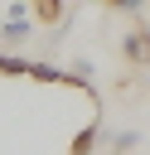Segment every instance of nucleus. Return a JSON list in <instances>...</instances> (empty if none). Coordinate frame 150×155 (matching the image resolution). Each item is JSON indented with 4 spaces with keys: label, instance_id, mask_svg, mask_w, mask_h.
<instances>
[{
    "label": "nucleus",
    "instance_id": "nucleus-5",
    "mask_svg": "<svg viewBox=\"0 0 150 155\" xmlns=\"http://www.w3.org/2000/svg\"><path fill=\"white\" fill-rule=\"evenodd\" d=\"M145 87H150V82H145Z\"/></svg>",
    "mask_w": 150,
    "mask_h": 155
},
{
    "label": "nucleus",
    "instance_id": "nucleus-2",
    "mask_svg": "<svg viewBox=\"0 0 150 155\" xmlns=\"http://www.w3.org/2000/svg\"><path fill=\"white\" fill-rule=\"evenodd\" d=\"M29 5H34V15H39L44 24H58V19H63V0H29Z\"/></svg>",
    "mask_w": 150,
    "mask_h": 155
},
{
    "label": "nucleus",
    "instance_id": "nucleus-3",
    "mask_svg": "<svg viewBox=\"0 0 150 155\" xmlns=\"http://www.w3.org/2000/svg\"><path fill=\"white\" fill-rule=\"evenodd\" d=\"M97 131H102V126H87V131H82L77 140H73V155H87V150L97 145Z\"/></svg>",
    "mask_w": 150,
    "mask_h": 155
},
{
    "label": "nucleus",
    "instance_id": "nucleus-1",
    "mask_svg": "<svg viewBox=\"0 0 150 155\" xmlns=\"http://www.w3.org/2000/svg\"><path fill=\"white\" fill-rule=\"evenodd\" d=\"M121 53H126L131 68H145V63H150V24H135V29L121 39Z\"/></svg>",
    "mask_w": 150,
    "mask_h": 155
},
{
    "label": "nucleus",
    "instance_id": "nucleus-4",
    "mask_svg": "<svg viewBox=\"0 0 150 155\" xmlns=\"http://www.w3.org/2000/svg\"><path fill=\"white\" fill-rule=\"evenodd\" d=\"M106 5H111V10H135L140 0H106Z\"/></svg>",
    "mask_w": 150,
    "mask_h": 155
}]
</instances>
